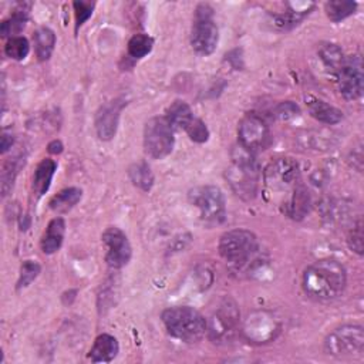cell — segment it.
<instances>
[{
    "label": "cell",
    "mask_w": 364,
    "mask_h": 364,
    "mask_svg": "<svg viewBox=\"0 0 364 364\" xmlns=\"http://www.w3.org/2000/svg\"><path fill=\"white\" fill-rule=\"evenodd\" d=\"M118 351H119V346L117 338L111 334L104 333L95 338L90 350L88 358L92 363H109L117 357Z\"/></svg>",
    "instance_id": "obj_17"
},
{
    "label": "cell",
    "mask_w": 364,
    "mask_h": 364,
    "mask_svg": "<svg viewBox=\"0 0 364 364\" xmlns=\"http://www.w3.org/2000/svg\"><path fill=\"white\" fill-rule=\"evenodd\" d=\"M355 9H357V3L348 1V0H331L324 4L327 17L334 23H338L347 18L348 16L354 14Z\"/></svg>",
    "instance_id": "obj_27"
},
{
    "label": "cell",
    "mask_w": 364,
    "mask_h": 364,
    "mask_svg": "<svg viewBox=\"0 0 364 364\" xmlns=\"http://www.w3.org/2000/svg\"><path fill=\"white\" fill-rule=\"evenodd\" d=\"M299 107L294 104V102H291V101H283V102H280L277 107H276V109H274V115L279 118V119H282V121H289V119H291V118H294L297 114H299Z\"/></svg>",
    "instance_id": "obj_34"
},
{
    "label": "cell",
    "mask_w": 364,
    "mask_h": 364,
    "mask_svg": "<svg viewBox=\"0 0 364 364\" xmlns=\"http://www.w3.org/2000/svg\"><path fill=\"white\" fill-rule=\"evenodd\" d=\"M257 250V237L247 229H232L225 232L219 240L220 256L236 266L245 264Z\"/></svg>",
    "instance_id": "obj_4"
},
{
    "label": "cell",
    "mask_w": 364,
    "mask_h": 364,
    "mask_svg": "<svg viewBox=\"0 0 364 364\" xmlns=\"http://www.w3.org/2000/svg\"><path fill=\"white\" fill-rule=\"evenodd\" d=\"M40 264L34 260H24L21 267H20V274H18V280H17V289H24L28 284L33 283V280H36V277L40 273Z\"/></svg>",
    "instance_id": "obj_30"
},
{
    "label": "cell",
    "mask_w": 364,
    "mask_h": 364,
    "mask_svg": "<svg viewBox=\"0 0 364 364\" xmlns=\"http://www.w3.org/2000/svg\"><path fill=\"white\" fill-rule=\"evenodd\" d=\"M165 117H166V119L169 121V124L173 128H179V129H183V131L195 119V115H193L191 107L185 101H182V100L173 101L169 105Z\"/></svg>",
    "instance_id": "obj_22"
},
{
    "label": "cell",
    "mask_w": 364,
    "mask_h": 364,
    "mask_svg": "<svg viewBox=\"0 0 364 364\" xmlns=\"http://www.w3.org/2000/svg\"><path fill=\"white\" fill-rule=\"evenodd\" d=\"M82 196V191L78 188H65L50 199V208L55 213H65L71 210Z\"/></svg>",
    "instance_id": "obj_24"
},
{
    "label": "cell",
    "mask_w": 364,
    "mask_h": 364,
    "mask_svg": "<svg viewBox=\"0 0 364 364\" xmlns=\"http://www.w3.org/2000/svg\"><path fill=\"white\" fill-rule=\"evenodd\" d=\"M57 169V162L51 158L43 159L33 175V192L36 193L37 198H41L50 188L53 176Z\"/></svg>",
    "instance_id": "obj_19"
},
{
    "label": "cell",
    "mask_w": 364,
    "mask_h": 364,
    "mask_svg": "<svg viewBox=\"0 0 364 364\" xmlns=\"http://www.w3.org/2000/svg\"><path fill=\"white\" fill-rule=\"evenodd\" d=\"M239 145L255 154L259 149H264L269 144L270 134L269 127L257 114H246L237 127Z\"/></svg>",
    "instance_id": "obj_11"
},
{
    "label": "cell",
    "mask_w": 364,
    "mask_h": 364,
    "mask_svg": "<svg viewBox=\"0 0 364 364\" xmlns=\"http://www.w3.org/2000/svg\"><path fill=\"white\" fill-rule=\"evenodd\" d=\"M317 53L320 60L326 65V68L337 75L346 58L343 54V50L334 43H323L318 46Z\"/></svg>",
    "instance_id": "obj_25"
},
{
    "label": "cell",
    "mask_w": 364,
    "mask_h": 364,
    "mask_svg": "<svg viewBox=\"0 0 364 364\" xmlns=\"http://www.w3.org/2000/svg\"><path fill=\"white\" fill-rule=\"evenodd\" d=\"M28 11H30V3H18L13 10L10 18L1 23L3 37H10V38L16 37V34H18L24 28L28 17Z\"/></svg>",
    "instance_id": "obj_21"
},
{
    "label": "cell",
    "mask_w": 364,
    "mask_h": 364,
    "mask_svg": "<svg viewBox=\"0 0 364 364\" xmlns=\"http://www.w3.org/2000/svg\"><path fill=\"white\" fill-rule=\"evenodd\" d=\"M279 321L267 311H256L245 323L243 331L253 343H267L279 331Z\"/></svg>",
    "instance_id": "obj_15"
},
{
    "label": "cell",
    "mask_w": 364,
    "mask_h": 364,
    "mask_svg": "<svg viewBox=\"0 0 364 364\" xmlns=\"http://www.w3.org/2000/svg\"><path fill=\"white\" fill-rule=\"evenodd\" d=\"M260 166L253 154L237 145L232 151V162L226 169V179L232 191L242 199L250 200L257 192Z\"/></svg>",
    "instance_id": "obj_2"
},
{
    "label": "cell",
    "mask_w": 364,
    "mask_h": 364,
    "mask_svg": "<svg viewBox=\"0 0 364 364\" xmlns=\"http://www.w3.org/2000/svg\"><path fill=\"white\" fill-rule=\"evenodd\" d=\"M16 161H9L7 164H4L3 172H1V192L3 195H7V191L11 188L13 181H14V175H16Z\"/></svg>",
    "instance_id": "obj_35"
},
{
    "label": "cell",
    "mask_w": 364,
    "mask_h": 364,
    "mask_svg": "<svg viewBox=\"0 0 364 364\" xmlns=\"http://www.w3.org/2000/svg\"><path fill=\"white\" fill-rule=\"evenodd\" d=\"M11 145H13V136L7 132H3V135H1V152L3 154L7 152L11 148Z\"/></svg>",
    "instance_id": "obj_36"
},
{
    "label": "cell",
    "mask_w": 364,
    "mask_h": 364,
    "mask_svg": "<svg viewBox=\"0 0 364 364\" xmlns=\"http://www.w3.org/2000/svg\"><path fill=\"white\" fill-rule=\"evenodd\" d=\"M175 144L173 127L166 117H152L144 127V148L145 152L154 159L168 156Z\"/></svg>",
    "instance_id": "obj_7"
},
{
    "label": "cell",
    "mask_w": 364,
    "mask_h": 364,
    "mask_svg": "<svg viewBox=\"0 0 364 364\" xmlns=\"http://www.w3.org/2000/svg\"><path fill=\"white\" fill-rule=\"evenodd\" d=\"M162 323L166 331L185 343H196L206 333V318L193 307L175 306L162 311Z\"/></svg>",
    "instance_id": "obj_3"
},
{
    "label": "cell",
    "mask_w": 364,
    "mask_h": 364,
    "mask_svg": "<svg viewBox=\"0 0 364 364\" xmlns=\"http://www.w3.org/2000/svg\"><path fill=\"white\" fill-rule=\"evenodd\" d=\"M347 243L351 250H354L357 255H363V226L361 222H357V225L350 230Z\"/></svg>",
    "instance_id": "obj_33"
},
{
    "label": "cell",
    "mask_w": 364,
    "mask_h": 364,
    "mask_svg": "<svg viewBox=\"0 0 364 364\" xmlns=\"http://www.w3.org/2000/svg\"><path fill=\"white\" fill-rule=\"evenodd\" d=\"M185 131L189 135V138L195 142L202 144V142H206L209 139V129H208L206 124L202 119L196 118V117Z\"/></svg>",
    "instance_id": "obj_31"
},
{
    "label": "cell",
    "mask_w": 364,
    "mask_h": 364,
    "mask_svg": "<svg viewBox=\"0 0 364 364\" xmlns=\"http://www.w3.org/2000/svg\"><path fill=\"white\" fill-rule=\"evenodd\" d=\"M364 330L360 324H344L334 328L324 340V351L333 357H350L363 353Z\"/></svg>",
    "instance_id": "obj_8"
},
{
    "label": "cell",
    "mask_w": 364,
    "mask_h": 364,
    "mask_svg": "<svg viewBox=\"0 0 364 364\" xmlns=\"http://www.w3.org/2000/svg\"><path fill=\"white\" fill-rule=\"evenodd\" d=\"M102 243L105 246V262L112 269L124 267L132 255V249L127 235L115 226H109L104 230Z\"/></svg>",
    "instance_id": "obj_13"
},
{
    "label": "cell",
    "mask_w": 364,
    "mask_h": 364,
    "mask_svg": "<svg viewBox=\"0 0 364 364\" xmlns=\"http://www.w3.org/2000/svg\"><path fill=\"white\" fill-rule=\"evenodd\" d=\"M33 43H34V50L38 57V60L46 61L51 57L55 46V34L51 28L48 27H40L36 30L33 36Z\"/></svg>",
    "instance_id": "obj_23"
},
{
    "label": "cell",
    "mask_w": 364,
    "mask_h": 364,
    "mask_svg": "<svg viewBox=\"0 0 364 364\" xmlns=\"http://www.w3.org/2000/svg\"><path fill=\"white\" fill-rule=\"evenodd\" d=\"M219 41V30L213 21V10L208 4H199L191 30V46L200 55L212 54Z\"/></svg>",
    "instance_id": "obj_5"
},
{
    "label": "cell",
    "mask_w": 364,
    "mask_h": 364,
    "mask_svg": "<svg viewBox=\"0 0 364 364\" xmlns=\"http://www.w3.org/2000/svg\"><path fill=\"white\" fill-rule=\"evenodd\" d=\"M127 102L122 98L111 100L102 104L95 114V131L100 139L109 141L115 136L122 108Z\"/></svg>",
    "instance_id": "obj_14"
},
{
    "label": "cell",
    "mask_w": 364,
    "mask_h": 364,
    "mask_svg": "<svg viewBox=\"0 0 364 364\" xmlns=\"http://www.w3.org/2000/svg\"><path fill=\"white\" fill-rule=\"evenodd\" d=\"M154 47V38L148 34L139 33L131 37L128 41V54L132 58H142L151 53Z\"/></svg>",
    "instance_id": "obj_28"
},
{
    "label": "cell",
    "mask_w": 364,
    "mask_h": 364,
    "mask_svg": "<svg viewBox=\"0 0 364 364\" xmlns=\"http://www.w3.org/2000/svg\"><path fill=\"white\" fill-rule=\"evenodd\" d=\"M263 181L272 192L291 191L300 182V168L293 158H276L263 172Z\"/></svg>",
    "instance_id": "obj_10"
},
{
    "label": "cell",
    "mask_w": 364,
    "mask_h": 364,
    "mask_svg": "<svg viewBox=\"0 0 364 364\" xmlns=\"http://www.w3.org/2000/svg\"><path fill=\"white\" fill-rule=\"evenodd\" d=\"M128 175L131 182L144 192H148L154 185V173L149 165L144 161L132 164L128 169Z\"/></svg>",
    "instance_id": "obj_26"
},
{
    "label": "cell",
    "mask_w": 364,
    "mask_h": 364,
    "mask_svg": "<svg viewBox=\"0 0 364 364\" xmlns=\"http://www.w3.org/2000/svg\"><path fill=\"white\" fill-rule=\"evenodd\" d=\"M307 104V109L310 112V115L317 119L318 122H323V124H327V125H334L337 122L341 121L343 118V112L330 105L328 102L320 100V98H309V101L306 102Z\"/></svg>",
    "instance_id": "obj_18"
},
{
    "label": "cell",
    "mask_w": 364,
    "mask_h": 364,
    "mask_svg": "<svg viewBox=\"0 0 364 364\" xmlns=\"http://www.w3.org/2000/svg\"><path fill=\"white\" fill-rule=\"evenodd\" d=\"M347 284L346 267L336 259H320L303 273L304 293L314 300L327 301L338 297Z\"/></svg>",
    "instance_id": "obj_1"
},
{
    "label": "cell",
    "mask_w": 364,
    "mask_h": 364,
    "mask_svg": "<svg viewBox=\"0 0 364 364\" xmlns=\"http://www.w3.org/2000/svg\"><path fill=\"white\" fill-rule=\"evenodd\" d=\"M310 209V193L307 191V188L299 182L293 189L291 193L289 195L287 200L283 203V212L294 219V220H300L303 219Z\"/></svg>",
    "instance_id": "obj_16"
},
{
    "label": "cell",
    "mask_w": 364,
    "mask_h": 364,
    "mask_svg": "<svg viewBox=\"0 0 364 364\" xmlns=\"http://www.w3.org/2000/svg\"><path fill=\"white\" fill-rule=\"evenodd\" d=\"M189 200L199 209L200 218L205 222L219 223L226 216L225 196L215 185H205L193 188L189 192Z\"/></svg>",
    "instance_id": "obj_9"
},
{
    "label": "cell",
    "mask_w": 364,
    "mask_h": 364,
    "mask_svg": "<svg viewBox=\"0 0 364 364\" xmlns=\"http://www.w3.org/2000/svg\"><path fill=\"white\" fill-rule=\"evenodd\" d=\"M239 309L232 299H225L206 320V333L213 343L230 341L239 328Z\"/></svg>",
    "instance_id": "obj_6"
},
{
    "label": "cell",
    "mask_w": 364,
    "mask_h": 364,
    "mask_svg": "<svg viewBox=\"0 0 364 364\" xmlns=\"http://www.w3.org/2000/svg\"><path fill=\"white\" fill-rule=\"evenodd\" d=\"M74 13H75V26L80 27L82 26L92 14L94 3H87V1H75L74 4Z\"/></svg>",
    "instance_id": "obj_32"
},
{
    "label": "cell",
    "mask_w": 364,
    "mask_h": 364,
    "mask_svg": "<svg viewBox=\"0 0 364 364\" xmlns=\"http://www.w3.org/2000/svg\"><path fill=\"white\" fill-rule=\"evenodd\" d=\"M30 51V44L27 41L26 37L23 36H16L7 40L6 46H4V53L7 57L21 61L28 55Z\"/></svg>",
    "instance_id": "obj_29"
},
{
    "label": "cell",
    "mask_w": 364,
    "mask_h": 364,
    "mask_svg": "<svg viewBox=\"0 0 364 364\" xmlns=\"http://www.w3.org/2000/svg\"><path fill=\"white\" fill-rule=\"evenodd\" d=\"M64 233H65V223H64V219L63 218H54L44 235H43V239H41V249L44 253L47 255H51V253H55L61 245H63V240H64Z\"/></svg>",
    "instance_id": "obj_20"
},
{
    "label": "cell",
    "mask_w": 364,
    "mask_h": 364,
    "mask_svg": "<svg viewBox=\"0 0 364 364\" xmlns=\"http://www.w3.org/2000/svg\"><path fill=\"white\" fill-rule=\"evenodd\" d=\"M337 80H338V90L346 100L354 101L361 97L364 73H363V61L358 54L344 58V63L340 71L337 73Z\"/></svg>",
    "instance_id": "obj_12"
},
{
    "label": "cell",
    "mask_w": 364,
    "mask_h": 364,
    "mask_svg": "<svg viewBox=\"0 0 364 364\" xmlns=\"http://www.w3.org/2000/svg\"><path fill=\"white\" fill-rule=\"evenodd\" d=\"M48 151H50L51 154H58V152H61V151H63V145H61V142H60V141H57V139H54L53 142H50V145H48Z\"/></svg>",
    "instance_id": "obj_37"
}]
</instances>
